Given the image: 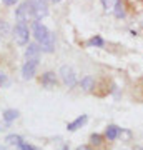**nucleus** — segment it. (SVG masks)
Masks as SVG:
<instances>
[{"instance_id": "obj_16", "label": "nucleus", "mask_w": 143, "mask_h": 150, "mask_svg": "<svg viewBox=\"0 0 143 150\" xmlns=\"http://www.w3.org/2000/svg\"><path fill=\"white\" fill-rule=\"evenodd\" d=\"M18 117V112H17V110H5V112H4V120H5V122H12V120H15V118Z\"/></svg>"}, {"instance_id": "obj_1", "label": "nucleus", "mask_w": 143, "mask_h": 150, "mask_svg": "<svg viewBox=\"0 0 143 150\" xmlns=\"http://www.w3.org/2000/svg\"><path fill=\"white\" fill-rule=\"evenodd\" d=\"M33 37L37 38V42L42 45L45 52H52L53 50V35L48 32V28L45 25L35 22L33 23Z\"/></svg>"}, {"instance_id": "obj_24", "label": "nucleus", "mask_w": 143, "mask_h": 150, "mask_svg": "<svg viewBox=\"0 0 143 150\" xmlns=\"http://www.w3.org/2000/svg\"><path fill=\"white\" fill-rule=\"evenodd\" d=\"M2 2H4L5 5H15V2H17V0H2Z\"/></svg>"}, {"instance_id": "obj_9", "label": "nucleus", "mask_w": 143, "mask_h": 150, "mask_svg": "<svg viewBox=\"0 0 143 150\" xmlns=\"http://www.w3.org/2000/svg\"><path fill=\"white\" fill-rule=\"evenodd\" d=\"M90 147L93 150H108L106 137H101V135H98V134H93L90 137Z\"/></svg>"}, {"instance_id": "obj_10", "label": "nucleus", "mask_w": 143, "mask_h": 150, "mask_svg": "<svg viewBox=\"0 0 143 150\" xmlns=\"http://www.w3.org/2000/svg\"><path fill=\"white\" fill-rule=\"evenodd\" d=\"M40 83L45 87H55L57 85V77L53 72H47V74L42 75V79H40Z\"/></svg>"}, {"instance_id": "obj_26", "label": "nucleus", "mask_w": 143, "mask_h": 150, "mask_svg": "<svg viewBox=\"0 0 143 150\" xmlns=\"http://www.w3.org/2000/svg\"><path fill=\"white\" fill-rule=\"evenodd\" d=\"M50 2H53V4H57V2H62V0H50Z\"/></svg>"}, {"instance_id": "obj_27", "label": "nucleus", "mask_w": 143, "mask_h": 150, "mask_svg": "<svg viewBox=\"0 0 143 150\" xmlns=\"http://www.w3.org/2000/svg\"><path fill=\"white\" fill-rule=\"evenodd\" d=\"M62 150H68V147H67V145H65V147H63V149H62Z\"/></svg>"}, {"instance_id": "obj_2", "label": "nucleus", "mask_w": 143, "mask_h": 150, "mask_svg": "<svg viewBox=\"0 0 143 150\" xmlns=\"http://www.w3.org/2000/svg\"><path fill=\"white\" fill-rule=\"evenodd\" d=\"M17 20L18 22H32L35 20V17H33V10H32V5H30V0H27L23 2L18 8H17Z\"/></svg>"}, {"instance_id": "obj_8", "label": "nucleus", "mask_w": 143, "mask_h": 150, "mask_svg": "<svg viewBox=\"0 0 143 150\" xmlns=\"http://www.w3.org/2000/svg\"><path fill=\"white\" fill-rule=\"evenodd\" d=\"M125 7V10H128L130 13L137 15L143 12V0H120Z\"/></svg>"}, {"instance_id": "obj_17", "label": "nucleus", "mask_w": 143, "mask_h": 150, "mask_svg": "<svg viewBox=\"0 0 143 150\" xmlns=\"http://www.w3.org/2000/svg\"><path fill=\"white\" fill-rule=\"evenodd\" d=\"M87 45H90V47H103L105 42H103L101 37H93V38H90V40L87 42Z\"/></svg>"}, {"instance_id": "obj_3", "label": "nucleus", "mask_w": 143, "mask_h": 150, "mask_svg": "<svg viewBox=\"0 0 143 150\" xmlns=\"http://www.w3.org/2000/svg\"><path fill=\"white\" fill-rule=\"evenodd\" d=\"M113 90V85H111V80L106 79V77H101L98 82H95V87H93V93L97 97H106L110 92Z\"/></svg>"}, {"instance_id": "obj_6", "label": "nucleus", "mask_w": 143, "mask_h": 150, "mask_svg": "<svg viewBox=\"0 0 143 150\" xmlns=\"http://www.w3.org/2000/svg\"><path fill=\"white\" fill-rule=\"evenodd\" d=\"M60 75H62V80H63V83L68 88H72V87L77 85V77H75V72L70 67H67V65H63L62 69H60Z\"/></svg>"}, {"instance_id": "obj_7", "label": "nucleus", "mask_w": 143, "mask_h": 150, "mask_svg": "<svg viewBox=\"0 0 143 150\" xmlns=\"http://www.w3.org/2000/svg\"><path fill=\"white\" fill-rule=\"evenodd\" d=\"M38 67V59H27L25 65H23V69H22V75H23V79H32L33 75H35V70Z\"/></svg>"}, {"instance_id": "obj_4", "label": "nucleus", "mask_w": 143, "mask_h": 150, "mask_svg": "<svg viewBox=\"0 0 143 150\" xmlns=\"http://www.w3.org/2000/svg\"><path fill=\"white\" fill-rule=\"evenodd\" d=\"M13 37H15V42L18 45H25L28 42V37H30V32H28V27L23 22H17L15 30H13Z\"/></svg>"}, {"instance_id": "obj_21", "label": "nucleus", "mask_w": 143, "mask_h": 150, "mask_svg": "<svg viewBox=\"0 0 143 150\" xmlns=\"http://www.w3.org/2000/svg\"><path fill=\"white\" fill-rule=\"evenodd\" d=\"M17 147H18V150H37V149H35V147H33V145L23 144V142H22V144H18V145H17Z\"/></svg>"}, {"instance_id": "obj_20", "label": "nucleus", "mask_w": 143, "mask_h": 150, "mask_svg": "<svg viewBox=\"0 0 143 150\" xmlns=\"http://www.w3.org/2000/svg\"><path fill=\"white\" fill-rule=\"evenodd\" d=\"M5 142L10 145H18V144H22V137L20 135H8L5 139Z\"/></svg>"}, {"instance_id": "obj_12", "label": "nucleus", "mask_w": 143, "mask_h": 150, "mask_svg": "<svg viewBox=\"0 0 143 150\" xmlns=\"http://www.w3.org/2000/svg\"><path fill=\"white\" fill-rule=\"evenodd\" d=\"M133 97L137 98L138 102L143 103V79L142 80H138L135 85H133Z\"/></svg>"}, {"instance_id": "obj_14", "label": "nucleus", "mask_w": 143, "mask_h": 150, "mask_svg": "<svg viewBox=\"0 0 143 150\" xmlns=\"http://www.w3.org/2000/svg\"><path fill=\"white\" fill-rule=\"evenodd\" d=\"M38 52H40V48H38L37 43H28V48H27V59H38Z\"/></svg>"}, {"instance_id": "obj_25", "label": "nucleus", "mask_w": 143, "mask_h": 150, "mask_svg": "<svg viewBox=\"0 0 143 150\" xmlns=\"http://www.w3.org/2000/svg\"><path fill=\"white\" fill-rule=\"evenodd\" d=\"M4 82H5V75L0 74V83H4Z\"/></svg>"}, {"instance_id": "obj_5", "label": "nucleus", "mask_w": 143, "mask_h": 150, "mask_svg": "<svg viewBox=\"0 0 143 150\" xmlns=\"http://www.w3.org/2000/svg\"><path fill=\"white\" fill-rule=\"evenodd\" d=\"M30 5H32L35 20H40L48 13V7L45 4V0H30Z\"/></svg>"}, {"instance_id": "obj_23", "label": "nucleus", "mask_w": 143, "mask_h": 150, "mask_svg": "<svg viewBox=\"0 0 143 150\" xmlns=\"http://www.w3.org/2000/svg\"><path fill=\"white\" fill-rule=\"evenodd\" d=\"M77 150H93V149H92L90 145H80V147H78Z\"/></svg>"}, {"instance_id": "obj_15", "label": "nucleus", "mask_w": 143, "mask_h": 150, "mask_svg": "<svg viewBox=\"0 0 143 150\" xmlns=\"http://www.w3.org/2000/svg\"><path fill=\"white\" fill-rule=\"evenodd\" d=\"M80 85H82V88H83L85 92H92L93 87H95V80H93L92 77H85L83 80L80 82Z\"/></svg>"}, {"instance_id": "obj_19", "label": "nucleus", "mask_w": 143, "mask_h": 150, "mask_svg": "<svg viewBox=\"0 0 143 150\" xmlns=\"http://www.w3.org/2000/svg\"><path fill=\"white\" fill-rule=\"evenodd\" d=\"M113 12H115V17H117V18H123V17H125V7H123V4L120 0H118V4H117V7H115Z\"/></svg>"}, {"instance_id": "obj_18", "label": "nucleus", "mask_w": 143, "mask_h": 150, "mask_svg": "<svg viewBox=\"0 0 143 150\" xmlns=\"http://www.w3.org/2000/svg\"><path fill=\"white\" fill-rule=\"evenodd\" d=\"M101 2H103V7H105L106 12H113L118 4V0H101Z\"/></svg>"}, {"instance_id": "obj_22", "label": "nucleus", "mask_w": 143, "mask_h": 150, "mask_svg": "<svg viewBox=\"0 0 143 150\" xmlns=\"http://www.w3.org/2000/svg\"><path fill=\"white\" fill-rule=\"evenodd\" d=\"M0 32H2V35H5V33L8 32V27H7L5 22H2V23H0Z\"/></svg>"}, {"instance_id": "obj_11", "label": "nucleus", "mask_w": 143, "mask_h": 150, "mask_svg": "<svg viewBox=\"0 0 143 150\" xmlns=\"http://www.w3.org/2000/svg\"><path fill=\"white\" fill-rule=\"evenodd\" d=\"M87 120H88V118H87V115H82V117H78L77 120H73V122H70L68 125H67V129H68L70 132H75V130H77V129H80L82 125H85V123H87Z\"/></svg>"}, {"instance_id": "obj_13", "label": "nucleus", "mask_w": 143, "mask_h": 150, "mask_svg": "<svg viewBox=\"0 0 143 150\" xmlns=\"http://www.w3.org/2000/svg\"><path fill=\"white\" fill-rule=\"evenodd\" d=\"M118 135H120V129H118L117 125H108V127H106V130H105L106 140H115Z\"/></svg>"}]
</instances>
